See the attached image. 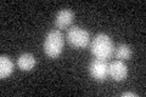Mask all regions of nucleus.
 Returning a JSON list of instances; mask_svg holds the SVG:
<instances>
[{
    "instance_id": "1",
    "label": "nucleus",
    "mask_w": 146,
    "mask_h": 97,
    "mask_svg": "<svg viewBox=\"0 0 146 97\" xmlns=\"http://www.w3.org/2000/svg\"><path fill=\"white\" fill-rule=\"evenodd\" d=\"M90 49H91V53L95 57L99 59H105V61L111 57L113 51H115L112 39L105 33H100L95 36L93 39V43L90 45Z\"/></svg>"
},
{
    "instance_id": "2",
    "label": "nucleus",
    "mask_w": 146,
    "mask_h": 97,
    "mask_svg": "<svg viewBox=\"0 0 146 97\" xmlns=\"http://www.w3.org/2000/svg\"><path fill=\"white\" fill-rule=\"evenodd\" d=\"M44 52L46 56L56 58L60 56L63 49V35L58 29H52L45 36L44 40Z\"/></svg>"
},
{
    "instance_id": "3",
    "label": "nucleus",
    "mask_w": 146,
    "mask_h": 97,
    "mask_svg": "<svg viewBox=\"0 0 146 97\" xmlns=\"http://www.w3.org/2000/svg\"><path fill=\"white\" fill-rule=\"evenodd\" d=\"M67 40L74 48H85L90 41L89 32L79 27H71L67 32Z\"/></svg>"
},
{
    "instance_id": "4",
    "label": "nucleus",
    "mask_w": 146,
    "mask_h": 97,
    "mask_svg": "<svg viewBox=\"0 0 146 97\" xmlns=\"http://www.w3.org/2000/svg\"><path fill=\"white\" fill-rule=\"evenodd\" d=\"M89 73L93 79L98 81H104L106 80L108 75V64L106 63L105 59H94L89 66Z\"/></svg>"
},
{
    "instance_id": "5",
    "label": "nucleus",
    "mask_w": 146,
    "mask_h": 97,
    "mask_svg": "<svg viewBox=\"0 0 146 97\" xmlns=\"http://www.w3.org/2000/svg\"><path fill=\"white\" fill-rule=\"evenodd\" d=\"M108 74L112 77L113 80L116 81H123L128 75V68L123 61L116 59L108 66Z\"/></svg>"
},
{
    "instance_id": "6",
    "label": "nucleus",
    "mask_w": 146,
    "mask_h": 97,
    "mask_svg": "<svg viewBox=\"0 0 146 97\" xmlns=\"http://www.w3.org/2000/svg\"><path fill=\"white\" fill-rule=\"evenodd\" d=\"M73 18H74V13L70 9H62L56 13V17H55V27L58 29H65L72 23Z\"/></svg>"
},
{
    "instance_id": "7",
    "label": "nucleus",
    "mask_w": 146,
    "mask_h": 97,
    "mask_svg": "<svg viewBox=\"0 0 146 97\" xmlns=\"http://www.w3.org/2000/svg\"><path fill=\"white\" fill-rule=\"evenodd\" d=\"M36 64V59L35 57L33 56L32 53H28V52H25L18 56L17 58V66L21 71H26L28 72L31 69H33Z\"/></svg>"
},
{
    "instance_id": "8",
    "label": "nucleus",
    "mask_w": 146,
    "mask_h": 97,
    "mask_svg": "<svg viewBox=\"0 0 146 97\" xmlns=\"http://www.w3.org/2000/svg\"><path fill=\"white\" fill-rule=\"evenodd\" d=\"M13 72V62L7 56L0 57V78L5 79L9 75H11Z\"/></svg>"
},
{
    "instance_id": "9",
    "label": "nucleus",
    "mask_w": 146,
    "mask_h": 97,
    "mask_svg": "<svg viewBox=\"0 0 146 97\" xmlns=\"http://www.w3.org/2000/svg\"><path fill=\"white\" fill-rule=\"evenodd\" d=\"M113 52H115L116 57L118 59H121V61H122V59H129L130 56H131V53H133V51H131V48L129 45H125V44L119 45Z\"/></svg>"
},
{
    "instance_id": "10",
    "label": "nucleus",
    "mask_w": 146,
    "mask_h": 97,
    "mask_svg": "<svg viewBox=\"0 0 146 97\" xmlns=\"http://www.w3.org/2000/svg\"><path fill=\"white\" fill-rule=\"evenodd\" d=\"M138 95L135 94V92H124V94H122V97H136Z\"/></svg>"
}]
</instances>
